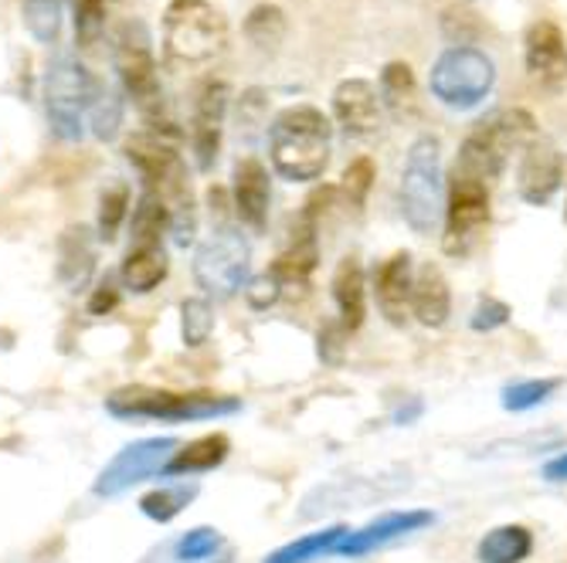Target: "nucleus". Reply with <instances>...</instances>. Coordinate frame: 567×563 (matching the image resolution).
Segmentation results:
<instances>
[{"mask_svg":"<svg viewBox=\"0 0 567 563\" xmlns=\"http://www.w3.org/2000/svg\"><path fill=\"white\" fill-rule=\"evenodd\" d=\"M269 200H272V187H269V170L262 167V160L255 157H241L235 164L231 174V204H235V218L262 234L266 221H269Z\"/></svg>","mask_w":567,"mask_h":563,"instance_id":"f3484780","label":"nucleus"},{"mask_svg":"<svg viewBox=\"0 0 567 563\" xmlns=\"http://www.w3.org/2000/svg\"><path fill=\"white\" fill-rule=\"evenodd\" d=\"M347 533H350V530H347L343 523L323 526V530H317V533H306V536H299V540H292V543H286V546H279V550H272V553L266 556V563H309V560H320V556H327V553H337V546H340V540H343Z\"/></svg>","mask_w":567,"mask_h":563,"instance_id":"393cba45","label":"nucleus"},{"mask_svg":"<svg viewBox=\"0 0 567 563\" xmlns=\"http://www.w3.org/2000/svg\"><path fill=\"white\" fill-rule=\"evenodd\" d=\"M489 228V184L452 174L449 177V200H445V231L442 248L452 259L466 254L483 241Z\"/></svg>","mask_w":567,"mask_h":563,"instance_id":"9b49d317","label":"nucleus"},{"mask_svg":"<svg viewBox=\"0 0 567 563\" xmlns=\"http://www.w3.org/2000/svg\"><path fill=\"white\" fill-rule=\"evenodd\" d=\"M544 479L547 482H567V451L550 458V462L544 466Z\"/></svg>","mask_w":567,"mask_h":563,"instance_id":"a19ab883","label":"nucleus"},{"mask_svg":"<svg viewBox=\"0 0 567 563\" xmlns=\"http://www.w3.org/2000/svg\"><path fill=\"white\" fill-rule=\"evenodd\" d=\"M445 184H442V146L435 136L411 143L401 170V215L415 234H432L439 215L445 211Z\"/></svg>","mask_w":567,"mask_h":563,"instance_id":"423d86ee","label":"nucleus"},{"mask_svg":"<svg viewBox=\"0 0 567 563\" xmlns=\"http://www.w3.org/2000/svg\"><path fill=\"white\" fill-rule=\"evenodd\" d=\"M381 95L388 98V106L394 113H401L404 106L415 102V75L404 62H388L381 72Z\"/></svg>","mask_w":567,"mask_h":563,"instance_id":"473e14b6","label":"nucleus"},{"mask_svg":"<svg viewBox=\"0 0 567 563\" xmlns=\"http://www.w3.org/2000/svg\"><path fill=\"white\" fill-rule=\"evenodd\" d=\"M113 305H116V289H113V282L106 279V282L99 285V292L92 295L89 310H92V313H102V310H113Z\"/></svg>","mask_w":567,"mask_h":563,"instance_id":"ea45409f","label":"nucleus"},{"mask_svg":"<svg viewBox=\"0 0 567 563\" xmlns=\"http://www.w3.org/2000/svg\"><path fill=\"white\" fill-rule=\"evenodd\" d=\"M130 211V187L126 184H113L106 194L99 197V238L113 241L120 234V225L126 221Z\"/></svg>","mask_w":567,"mask_h":563,"instance_id":"7c9ffc66","label":"nucleus"},{"mask_svg":"<svg viewBox=\"0 0 567 563\" xmlns=\"http://www.w3.org/2000/svg\"><path fill=\"white\" fill-rule=\"evenodd\" d=\"M231 451V441L228 435L215 431V435H204V438H194L187 445H181L174 451V458L167 462L164 476H197V472H212L218 469Z\"/></svg>","mask_w":567,"mask_h":563,"instance_id":"4be33fe9","label":"nucleus"},{"mask_svg":"<svg viewBox=\"0 0 567 563\" xmlns=\"http://www.w3.org/2000/svg\"><path fill=\"white\" fill-rule=\"evenodd\" d=\"M245 295H248V302L255 305V310H269V305L279 302V295H282V282L272 272H266V275L251 279L245 285Z\"/></svg>","mask_w":567,"mask_h":563,"instance_id":"4c0bfd02","label":"nucleus"},{"mask_svg":"<svg viewBox=\"0 0 567 563\" xmlns=\"http://www.w3.org/2000/svg\"><path fill=\"white\" fill-rule=\"evenodd\" d=\"M221 543H225V536H221L218 530H212V526H197V530H187V533L177 540L174 556H177L181 563H200V560L215 556V553L221 550Z\"/></svg>","mask_w":567,"mask_h":563,"instance_id":"c9c22d12","label":"nucleus"},{"mask_svg":"<svg viewBox=\"0 0 567 563\" xmlns=\"http://www.w3.org/2000/svg\"><path fill=\"white\" fill-rule=\"evenodd\" d=\"M530 553H534V533L520 523L493 526L476 546L480 563H520Z\"/></svg>","mask_w":567,"mask_h":563,"instance_id":"b1692460","label":"nucleus"},{"mask_svg":"<svg viewBox=\"0 0 567 563\" xmlns=\"http://www.w3.org/2000/svg\"><path fill=\"white\" fill-rule=\"evenodd\" d=\"M527 72L540 88H560L567 82V41L554 21H534L524 38Z\"/></svg>","mask_w":567,"mask_h":563,"instance_id":"a211bd4d","label":"nucleus"},{"mask_svg":"<svg viewBox=\"0 0 567 563\" xmlns=\"http://www.w3.org/2000/svg\"><path fill=\"white\" fill-rule=\"evenodd\" d=\"M89 119H92V129L99 139H113L120 123H123V98L113 88L99 85V92L92 98V110H89Z\"/></svg>","mask_w":567,"mask_h":563,"instance_id":"2f4dec72","label":"nucleus"},{"mask_svg":"<svg viewBox=\"0 0 567 563\" xmlns=\"http://www.w3.org/2000/svg\"><path fill=\"white\" fill-rule=\"evenodd\" d=\"M560 380L557 377H534V380H517L503 387V407L513 415H524V411H534V407L547 404L554 394H557Z\"/></svg>","mask_w":567,"mask_h":563,"instance_id":"cd10ccee","label":"nucleus"},{"mask_svg":"<svg viewBox=\"0 0 567 563\" xmlns=\"http://www.w3.org/2000/svg\"><path fill=\"white\" fill-rule=\"evenodd\" d=\"M245 38L255 48H262V51H272L276 44H282V38H286V14H282V8H276V4L251 8L248 18H245Z\"/></svg>","mask_w":567,"mask_h":563,"instance_id":"bb28decb","label":"nucleus"},{"mask_svg":"<svg viewBox=\"0 0 567 563\" xmlns=\"http://www.w3.org/2000/svg\"><path fill=\"white\" fill-rule=\"evenodd\" d=\"M330 289H333V302H337V326L347 336L357 333L368 316V279H364V265H360L357 254H347V259L337 262Z\"/></svg>","mask_w":567,"mask_h":563,"instance_id":"aec40b11","label":"nucleus"},{"mask_svg":"<svg viewBox=\"0 0 567 563\" xmlns=\"http://www.w3.org/2000/svg\"><path fill=\"white\" fill-rule=\"evenodd\" d=\"M333 126L317 106H289L269 126L272 170L289 184H313L330 164Z\"/></svg>","mask_w":567,"mask_h":563,"instance_id":"f03ea898","label":"nucleus"},{"mask_svg":"<svg viewBox=\"0 0 567 563\" xmlns=\"http://www.w3.org/2000/svg\"><path fill=\"white\" fill-rule=\"evenodd\" d=\"M116 72L123 79V88L133 95L136 110L143 113V119H150L157 133H167V126H161V110H164V92H161V79H157V62H153V48H150V34L143 28V21H126L116 34Z\"/></svg>","mask_w":567,"mask_h":563,"instance_id":"6e6552de","label":"nucleus"},{"mask_svg":"<svg viewBox=\"0 0 567 563\" xmlns=\"http://www.w3.org/2000/svg\"><path fill=\"white\" fill-rule=\"evenodd\" d=\"M95 92H99V82L69 55V51L51 59L48 79H44V106H48V123L59 139H69V143L82 139L85 116L92 110Z\"/></svg>","mask_w":567,"mask_h":563,"instance_id":"0eeeda50","label":"nucleus"},{"mask_svg":"<svg viewBox=\"0 0 567 563\" xmlns=\"http://www.w3.org/2000/svg\"><path fill=\"white\" fill-rule=\"evenodd\" d=\"M194 496H197L194 482L190 486H161V489H153L140 499V509H143V517H150L153 523H171L194 502Z\"/></svg>","mask_w":567,"mask_h":563,"instance_id":"a878e982","label":"nucleus"},{"mask_svg":"<svg viewBox=\"0 0 567 563\" xmlns=\"http://www.w3.org/2000/svg\"><path fill=\"white\" fill-rule=\"evenodd\" d=\"M496 82L493 62L483 55L480 48L470 44H452L445 55L432 69V95L452 110H473L489 95Z\"/></svg>","mask_w":567,"mask_h":563,"instance_id":"9d476101","label":"nucleus"},{"mask_svg":"<svg viewBox=\"0 0 567 563\" xmlns=\"http://www.w3.org/2000/svg\"><path fill=\"white\" fill-rule=\"evenodd\" d=\"M411 285H415L411 251H394L374 265V299L391 326H404L411 316Z\"/></svg>","mask_w":567,"mask_h":563,"instance_id":"6ab92c4d","label":"nucleus"},{"mask_svg":"<svg viewBox=\"0 0 567 563\" xmlns=\"http://www.w3.org/2000/svg\"><path fill=\"white\" fill-rule=\"evenodd\" d=\"M343 343H347V333L337 323H330V326L320 330V356H323V361L337 364L340 356H343Z\"/></svg>","mask_w":567,"mask_h":563,"instance_id":"58836bf2","label":"nucleus"},{"mask_svg":"<svg viewBox=\"0 0 567 563\" xmlns=\"http://www.w3.org/2000/svg\"><path fill=\"white\" fill-rule=\"evenodd\" d=\"M411 316L429 330H442L452 316V289L435 262H425L411 285Z\"/></svg>","mask_w":567,"mask_h":563,"instance_id":"412c9836","label":"nucleus"},{"mask_svg":"<svg viewBox=\"0 0 567 563\" xmlns=\"http://www.w3.org/2000/svg\"><path fill=\"white\" fill-rule=\"evenodd\" d=\"M248 259H251V251H248V241L241 238L238 225L215 221V231L194 254V279L208 295L231 299L238 289H245Z\"/></svg>","mask_w":567,"mask_h":563,"instance_id":"1a4fd4ad","label":"nucleus"},{"mask_svg":"<svg viewBox=\"0 0 567 563\" xmlns=\"http://www.w3.org/2000/svg\"><path fill=\"white\" fill-rule=\"evenodd\" d=\"M75 11V41L82 51H92L106 28V0H72Z\"/></svg>","mask_w":567,"mask_h":563,"instance_id":"c756f323","label":"nucleus"},{"mask_svg":"<svg viewBox=\"0 0 567 563\" xmlns=\"http://www.w3.org/2000/svg\"><path fill=\"white\" fill-rule=\"evenodd\" d=\"M228 85L221 79H208L197 92L194 102V119H190V146L194 160L200 170H212L221 149V129H225V113H228Z\"/></svg>","mask_w":567,"mask_h":563,"instance_id":"ddd939ff","label":"nucleus"},{"mask_svg":"<svg viewBox=\"0 0 567 563\" xmlns=\"http://www.w3.org/2000/svg\"><path fill=\"white\" fill-rule=\"evenodd\" d=\"M24 24L38 41L51 44L59 38V28H62L59 0H24Z\"/></svg>","mask_w":567,"mask_h":563,"instance_id":"72a5a7b5","label":"nucleus"},{"mask_svg":"<svg viewBox=\"0 0 567 563\" xmlns=\"http://www.w3.org/2000/svg\"><path fill=\"white\" fill-rule=\"evenodd\" d=\"M560 180H564V157L560 149L537 136L520 157V170H517V190L527 204L534 208H544V204L554 200V194L560 190Z\"/></svg>","mask_w":567,"mask_h":563,"instance_id":"2eb2a0df","label":"nucleus"},{"mask_svg":"<svg viewBox=\"0 0 567 563\" xmlns=\"http://www.w3.org/2000/svg\"><path fill=\"white\" fill-rule=\"evenodd\" d=\"M177 448H181L177 438H143V441L126 445V448L113 458V462L99 472V479H95V486H92L95 496H102V499L123 496L126 489L140 486L143 479L164 472Z\"/></svg>","mask_w":567,"mask_h":563,"instance_id":"f8f14e48","label":"nucleus"},{"mask_svg":"<svg viewBox=\"0 0 567 563\" xmlns=\"http://www.w3.org/2000/svg\"><path fill=\"white\" fill-rule=\"evenodd\" d=\"M120 279L130 292H153L167 279V254L161 244H133L123 259Z\"/></svg>","mask_w":567,"mask_h":563,"instance_id":"5701e85b","label":"nucleus"},{"mask_svg":"<svg viewBox=\"0 0 567 563\" xmlns=\"http://www.w3.org/2000/svg\"><path fill=\"white\" fill-rule=\"evenodd\" d=\"M126 157L143 177V190L157 197L171 215V234L177 244H190L197 234V208L187 180V167L167 133L146 129L126 139Z\"/></svg>","mask_w":567,"mask_h":563,"instance_id":"f257e3e1","label":"nucleus"},{"mask_svg":"<svg viewBox=\"0 0 567 563\" xmlns=\"http://www.w3.org/2000/svg\"><path fill=\"white\" fill-rule=\"evenodd\" d=\"M509 316H513V313H509V305H506L503 299L486 295V299L476 302V310H473V316H470V326H473L476 333H493V330L506 326Z\"/></svg>","mask_w":567,"mask_h":563,"instance_id":"e433bc0d","label":"nucleus"},{"mask_svg":"<svg viewBox=\"0 0 567 563\" xmlns=\"http://www.w3.org/2000/svg\"><path fill=\"white\" fill-rule=\"evenodd\" d=\"M374 160L371 157H357L347 170H343V180H340V194L347 200V208L353 211H364V204L371 197V187H374Z\"/></svg>","mask_w":567,"mask_h":563,"instance_id":"c85d7f7f","label":"nucleus"},{"mask_svg":"<svg viewBox=\"0 0 567 563\" xmlns=\"http://www.w3.org/2000/svg\"><path fill=\"white\" fill-rule=\"evenodd\" d=\"M228 44V21L212 0H171L164 11V59L174 69H204Z\"/></svg>","mask_w":567,"mask_h":563,"instance_id":"20e7f679","label":"nucleus"},{"mask_svg":"<svg viewBox=\"0 0 567 563\" xmlns=\"http://www.w3.org/2000/svg\"><path fill=\"white\" fill-rule=\"evenodd\" d=\"M564 218H567V208H564Z\"/></svg>","mask_w":567,"mask_h":563,"instance_id":"79ce46f5","label":"nucleus"},{"mask_svg":"<svg viewBox=\"0 0 567 563\" xmlns=\"http://www.w3.org/2000/svg\"><path fill=\"white\" fill-rule=\"evenodd\" d=\"M215 330V316H212V305L204 299H187L181 305V333H184V343L187 346H204L208 343Z\"/></svg>","mask_w":567,"mask_h":563,"instance_id":"f704fd0d","label":"nucleus"},{"mask_svg":"<svg viewBox=\"0 0 567 563\" xmlns=\"http://www.w3.org/2000/svg\"><path fill=\"white\" fill-rule=\"evenodd\" d=\"M106 411L120 421H212L241 411V400L215 390H164V387H120L106 397Z\"/></svg>","mask_w":567,"mask_h":563,"instance_id":"7ed1b4c3","label":"nucleus"},{"mask_svg":"<svg viewBox=\"0 0 567 563\" xmlns=\"http://www.w3.org/2000/svg\"><path fill=\"white\" fill-rule=\"evenodd\" d=\"M537 139V119L527 110H503L483 123H476V129L466 136L458 149V160L452 167V174L473 177L483 184H496L499 174L506 170V160L513 149H527Z\"/></svg>","mask_w":567,"mask_h":563,"instance_id":"39448f33","label":"nucleus"},{"mask_svg":"<svg viewBox=\"0 0 567 563\" xmlns=\"http://www.w3.org/2000/svg\"><path fill=\"white\" fill-rule=\"evenodd\" d=\"M432 523H435L432 509H394V513H384L368 526L350 530L340 540L337 556H343V560L368 556V553H374V550H381V546H388V543H394V540H401L408 533H419V530H425Z\"/></svg>","mask_w":567,"mask_h":563,"instance_id":"4468645a","label":"nucleus"},{"mask_svg":"<svg viewBox=\"0 0 567 563\" xmlns=\"http://www.w3.org/2000/svg\"><path fill=\"white\" fill-rule=\"evenodd\" d=\"M333 119L353 139H371L381 129V98L368 79H343L333 88Z\"/></svg>","mask_w":567,"mask_h":563,"instance_id":"dca6fc26","label":"nucleus"}]
</instances>
